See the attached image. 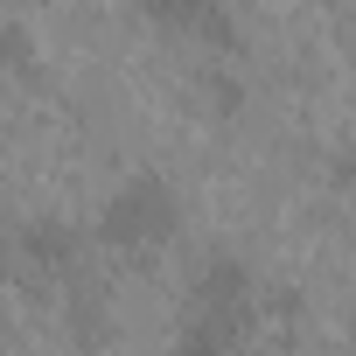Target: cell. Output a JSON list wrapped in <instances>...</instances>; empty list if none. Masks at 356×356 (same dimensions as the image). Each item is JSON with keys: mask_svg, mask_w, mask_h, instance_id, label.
<instances>
[{"mask_svg": "<svg viewBox=\"0 0 356 356\" xmlns=\"http://www.w3.org/2000/svg\"><path fill=\"white\" fill-rule=\"evenodd\" d=\"M252 335H259V273H252L245 252H210L189 273V300H182L175 349L224 356V349H245Z\"/></svg>", "mask_w": 356, "mask_h": 356, "instance_id": "1", "label": "cell"}, {"mask_svg": "<svg viewBox=\"0 0 356 356\" xmlns=\"http://www.w3.org/2000/svg\"><path fill=\"white\" fill-rule=\"evenodd\" d=\"M182 231V196H175L168 175H126V182L98 203V245L119 259H154L161 245H175Z\"/></svg>", "mask_w": 356, "mask_h": 356, "instance_id": "2", "label": "cell"}, {"mask_svg": "<svg viewBox=\"0 0 356 356\" xmlns=\"http://www.w3.org/2000/svg\"><path fill=\"white\" fill-rule=\"evenodd\" d=\"M84 266V231L70 224V217H29L22 231H15V273L22 280H35V286H56V280H70Z\"/></svg>", "mask_w": 356, "mask_h": 356, "instance_id": "3", "label": "cell"}, {"mask_svg": "<svg viewBox=\"0 0 356 356\" xmlns=\"http://www.w3.org/2000/svg\"><path fill=\"white\" fill-rule=\"evenodd\" d=\"M126 8H133L147 29H161V35H189V42H217V49L238 42L231 0H126Z\"/></svg>", "mask_w": 356, "mask_h": 356, "instance_id": "4", "label": "cell"}, {"mask_svg": "<svg viewBox=\"0 0 356 356\" xmlns=\"http://www.w3.org/2000/svg\"><path fill=\"white\" fill-rule=\"evenodd\" d=\"M203 91H210V105H217V112H238V105H245V91H238V77H224V70H217V77H210Z\"/></svg>", "mask_w": 356, "mask_h": 356, "instance_id": "5", "label": "cell"}, {"mask_svg": "<svg viewBox=\"0 0 356 356\" xmlns=\"http://www.w3.org/2000/svg\"><path fill=\"white\" fill-rule=\"evenodd\" d=\"M335 189L356 203V147H342V154H335Z\"/></svg>", "mask_w": 356, "mask_h": 356, "instance_id": "6", "label": "cell"}]
</instances>
